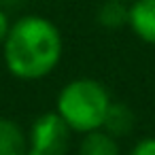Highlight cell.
I'll return each instance as SVG.
<instances>
[{"label":"cell","instance_id":"6da1fadb","mask_svg":"<svg viewBox=\"0 0 155 155\" xmlns=\"http://www.w3.org/2000/svg\"><path fill=\"white\" fill-rule=\"evenodd\" d=\"M64 55L60 28L45 15L30 13L11 24L2 43V60L11 77L19 81H41L49 77Z\"/></svg>","mask_w":155,"mask_h":155},{"label":"cell","instance_id":"7a4b0ae2","mask_svg":"<svg viewBox=\"0 0 155 155\" xmlns=\"http://www.w3.org/2000/svg\"><path fill=\"white\" fill-rule=\"evenodd\" d=\"M110 102L113 98L100 81L91 77H79L68 81L58 94L55 113L74 134L83 136L102 130Z\"/></svg>","mask_w":155,"mask_h":155},{"label":"cell","instance_id":"3957f363","mask_svg":"<svg viewBox=\"0 0 155 155\" xmlns=\"http://www.w3.org/2000/svg\"><path fill=\"white\" fill-rule=\"evenodd\" d=\"M74 132L55 113L38 115L28 132V155H66Z\"/></svg>","mask_w":155,"mask_h":155},{"label":"cell","instance_id":"277c9868","mask_svg":"<svg viewBox=\"0 0 155 155\" xmlns=\"http://www.w3.org/2000/svg\"><path fill=\"white\" fill-rule=\"evenodd\" d=\"M127 26L136 38L155 47V0H136V2H132Z\"/></svg>","mask_w":155,"mask_h":155},{"label":"cell","instance_id":"5b68a950","mask_svg":"<svg viewBox=\"0 0 155 155\" xmlns=\"http://www.w3.org/2000/svg\"><path fill=\"white\" fill-rule=\"evenodd\" d=\"M0 155H28V132L9 117H0Z\"/></svg>","mask_w":155,"mask_h":155},{"label":"cell","instance_id":"8992f818","mask_svg":"<svg viewBox=\"0 0 155 155\" xmlns=\"http://www.w3.org/2000/svg\"><path fill=\"white\" fill-rule=\"evenodd\" d=\"M134 125H136V115H134V110H132L127 104L113 100L110 106H108V113H106V119H104L102 130H104L106 134H110L113 138L119 140V138L132 134Z\"/></svg>","mask_w":155,"mask_h":155},{"label":"cell","instance_id":"52a82bcc","mask_svg":"<svg viewBox=\"0 0 155 155\" xmlns=\"http://www.w3.org/2000/svg\"><path fill=\"white\" fill-rule=\"evenodd\" d=\"M77 155H121V147L117 138H113L104 130H96L83 134Z\"/></svg>","mask_w":155,"mask_h":155},{"label":"cell","instance_id":"ba28073f","mask_svg":"<svg viewBox=\"0 0 155 155\" xmlns=\"http://www.w3.org/2000/svg\"><path fill=\"white\" fill-rule=\"evenodd\" d=\"M127 17H130V5L123 0H104L96 13L98 24L106 30H117L127 26Z\"/></svg>","mask_w":155,"mask_h":155},{"label":"cell","instance_id":"9c48e42d","mask_svg":"<svg viewBox=\"0 0 155 155\" xmlns=\"http://www.w3.org/2000/svg\"><path fill=\"white\" fill-rule=\"evenodd\" d=\"M127 155H155V136H144L136 140Z\"/></svg>","mask_w":155,"mask_h":155},{"label":"cell","instance_id":"30bf717a","mask_svg":"<svg viewBox=\"0 0 155 155\" xmlns=\"http://www.w3.org/2000/svg\"><path fill=\"white\" fill-rule=\"evenodd\" d=\"M9 30H11V19H9V15H7L2 9H0V45L5 43Z\"/></svg>","mask_w":155,"mask_h":155},{"label":"cell","instance_id":"8fae6325","mask_svg":"<svg viewBox=\"0 0 155 155\" xmlns=\"http://www.w3.org/2000/svg\"><path fill=\"white\" fill-rule=\"evenodd\" d=\"M123 2H127V5H132V2H136V0H123Z\"/></svg>","mask_w":155,"mask_h":155}]
</instances>
